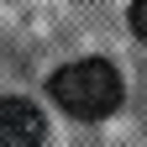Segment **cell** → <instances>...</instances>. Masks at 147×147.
I'll return each instance as SVG.
<instances>
[{
  "instance_id": "cell-1",
  "label": "cell",
  "mask_w": 147,
  "mask_h": 147,
  "mask_svg": "<svg viewBox=\"0 0 147 147\" xmlns=\"http://www.w3.org/2000/svg\"><path fill=\"white\" fill-rule=\"evenodd\" d=\"M47 95H53V105H63L74 121H105V116H116L126 84H121L116 63H105V58H79V63H63V68L47 79Z\"/></svg>"
},
{
  "instance_id": "cell-2",
  "label": "cell",
  "mask_w": 147,
  "mask_h": 147,
  "mask_svg": "<svg viewBox=\"0 0 147 147\" xmlns=\"http://www.w3.org/2000/svg\"><path fill=\"white\" fill-rule=\"evenodd\" d=\"M42 137H47L42 105H32L26 95L0 100V147H42Z\"/></svg>"
},
{
  "instance_id": "cell-3",
  "label": "cell",
  "mask_w": 147,
  "mask_h": 147,
  "mask_svg": "<svg viewBox=\"0 0 147 147\" xmlns=\"http://www.w3.org/2000/svg\"><path fill=\"white\" fill-rule=\"evenodd\" d=\"M131 32H137V42H147V0H131Z\"/></svg>"
}]
</instances>
